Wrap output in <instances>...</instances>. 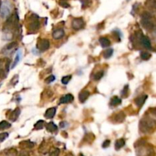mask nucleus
<instances>
[{
	"mask_svg": "<svg viewBox=\"0 0 156 156\" xmlns=\"http://www.w3.org/2000/svg\"><path fill=\"white\" fill-rule=\"evenodd\" d=\"M4 153L6 156H17L18 155V151L14 148L6 149L4 151Z\"/></svg>",
	"mask_w": 156,
	"mask_h": 156,
	"instance_id": "nucleus-20",
	"label": "nucleus"
},
{
	"mask_svg": "<svg viewBox=\"0 0 156 156\" xmlns=\"http://www.w3.org/2000/svg\"><path fill=\"white\" fill-rule=\"evenodd\" d=\"M56 112V107H50L49 109H47L45 112V114H44V116L47 119H52L53 118V116H55Z\"/></svg>",
	"mask_w": 156,
	"mask_h": 156,
	"instance_id": "nucleus-16",
	"label": "nucleus"
},
{
	"mask_svg": "<svg viewBox=\"0 0 156 156\" xmlns=\"http://www.w3.org/2000/svg\"><path fill=\"white\" fill-rule=\"evenodd\" d=\"M1 6H2V2L0 1V8H1Z\"/></svg>",
	"mask_w": 156,
	"mask_h": 156,
	"instance_id": "nucleus-41",
	"label": "nucleus"
},
{
	"mask_svg": "<svg viewBox=\"0 0 156 156\" xmlns=\"http://www.w3.org/2000/svg\"><path fill=\"white\" fill-rule=\"evenodd\" d=\"M89 96H90V92L87 91V90H83L78 94V99H79L80 102L83 103V102H85L87 100Z\"/></svg>",
	"mask_w": 156,
	"mask_h": 156,
	"instance_id": "nucleus-15",
	"label": "nucleus"
},
{
	"mask_svg": "<svg viewBox=\"0 0 156 156\" xmlns=\"http://www.w3.org/2000/svg\"><path fill=\"white\" fill-rule=\"evenodd\" d=\"M60 4H61V6H63V7L67 8V7H69V4L66 3V2H60Z\"/></svg>",
	"mask_w": 156,
	"mask_h": 156,
	"instance_id": "nucleus-38",
	"label": "nucleus"
},
{
	"mask_svg": "<svg viewBox=\"0 0 156 156\" xmlns=\"http://www.w3.org/2000/svg\"><path fill=\"white\" fill-rule=\"evenodd\" d=\"M50 47V42L47 39H42L39 40L37 45V48L40 51H45L49 49Z\"/></svg>",
	"mask_w": 156,
	"mask_h": 156,
	"instance_id": "nucleus-7",
	"label": "nucleus"
},
{
	"mask_svg": "<svg viewBox=\"0 0 156 156\" xmlns=\"http://www.w3.org/2000/svg\"><path fill=\"white\" fill-rule=\"evenodd\" d=\"M74 100V97L73 94H67L63 95V97H61L60 99V104H68L72 102Z\"/></svg>",
	"mask_w": 156,
	"mask_h": 156,
	"instance_id": "nucleus-13",
	"label": "nucleus"
},
{
	"mask_svg": "<svg viewBox=\"0 0 156 156\" xmlns=\"http://www.w3.org/2000/svg\"><path fill=\"white\" fill-rule=\"evenodd\" d=\"M139 128L142 133H153L156 129V120L149 116H144L140 120Z\"/></svg>",
	"mask_w": 156,
	"mask_h": 156,
	"instance_id": "nucleus-1",
	"label": "nucleus"
},
{
	"mask_svg": "<svg viewBox=\"0 0 156 156\" xmlns=\"http://www.w3.org/2000/svg\"><path fill=\"white\" fill-rule=\"evenodd\" d=\"M21 58H22V51L18 50L16 53V56H15V60H14V63H12L11 66V69H14V68L18 64V63L20 62Z\"/></svg>",
	"mask_w": 156,
	"mask_h": 156,
	"instance_id": "nucleus-18",
	"label": "nucleus"
},
{
	"mask_svg": "<svg viewBox=\"0 0 156 156\" xmlns=\"http://www.w3.org/2000/svg\"><path fill=\"white\" fill-rule=\"evenodd\" d=\"M104 73L103 70L98 71V72H97V73L93 75V78H94V80H95V81H98V80H100L101 78L104 76Z\"/></svg>",
	"mask_w": 156,
	"mask_h": 156,
	"instance_id": "nucleus-27",
	"label": "nucleus"
},
{
	"mask_svg": "<svg viewBox=\"0 0 156 156\" xmlns=\"http://www.w3.org/2000/svg\"><path fill=\"white\" fill-rule=\"evenodd\" d=\"M17 156H30V155L29 153L27 152V151L22 150L20 152H19V154H18Z\"/></svg>",
	"mask_w": 156,
	"mask_h": 156,
	"instance_id": "nucleus-35",
	"label": "nucleus"
},
{
	"mask_svg": "<svg viewBox=\"0 0 156 156\" xmlns=\"http://www.w3.org/2000/svg\"><path fill=\"white\" fill-rule=\"evenodd\" d=\"M124 119H125V114H124V112H120L116 113L114 115H113L112 117H111V120H113L114 123H116V124H119V123H122L124 122Z\"/></svg>",
	"mask_w": 156,
	"mask_h": 156,
	"instance_id": "nucleus-8",
	"label": "nucleus"
},
{
	"mask_svg": "<svg viewBox=\"0 0 156 156\" xmlns=\"http://www.w3.org/2000/svg\"><path fill=\"white\" fill-rule=\"evenodd\" d=\"M12 11V4L9 1L6 0L2 3V6L0 8V16L1 18H7L10 15Z\"/></svg>",
	"mask_w": 156,
	"mask_h": 156,
	"instance_id": "nucleus-4",
	"label": "nucleus"
},
{
	"mask_svg": "<svg viewBox=\"0 0 156 156\" xmlns=\"http://www.w3.org/2000/svg\"><path fill=\"white\" fill-rule=\"evenodd\" d=\"M55 79H56V78H55L54 75H50L45 80V82H47V83H50V82H53Z\"/></svg>",
	"mask_w": 156,
	"mask_h": 156,
	"instance_id": "nucleus-34",
	"label": "nucleus"
},
{
	"mask_svg": "<svg viewBox=\"0 0 156 156\" xmlns=\"http://www.w3.org/2000/svg\"><path fill=\"white\" fill-rule=\"evenodd\" d=\"M72 26L73 29L75 30H81L85 27V22L83 18H75L73 20L72 22Z\"/></svg>",
	"mask_w": 156,
	"mask_h": 156,
	"instance_id": "nucleus-5",
	"label": "nucleus"
},
{
	"mask_svg": "<svg viewBox=\"0 0 156 156\" xmlns=\"http://www.w3.org/2000/svg\"><path fill=\"white\" fill-rule=\"evenodd\" d=\"M72 78V75H66V76H64L63 78H62V83L63 85H67L69 82V81Z\"/></svg>",
	"mask_w": 156,
	"mask_h": 156,
	"instance_id": "nucleus-30",
	"label": "nucleus"
},
{
	"mask_svg": "<svg viewBox=\"0 0 156 156\" xmlns=\"http://www.w3.org/2000/svg\"><path fill=\"white\" fill-rule=\"evenodd\" d=\"M46 128H47V130L50 132V133H54V132H56V131L57 130V129H58V128H57V126H56L54 123H53V122L48 123V124L46 125Z\"/></svg>",
	"mask_w": 156,
	"mask_h": 156,
	"instance_id": "nucleus-17",
	"label": "nucleus"
},
{
	"mask_svg": "<svg viewBox=\"0 0 156 156\" xmlns=\"http://www.w3.org/2000/svg\"><path fill=\"white\" fill-rule=\"evenodd\" d=\"M44 127V120H38L36 124L35 125V129H37V130H39V129H43Z\"/></svg>",
	"mask_w": 156,
	"mask_h": 156,
	"instance_id": "nucleus-28",
	"label": "nucleus"
},
{
	"mask_svg": "<svg viewBox=\"0 0 156 156\" xmlns=\"http://www.w3.org/2000/svg\"><path fill=\"white\" fill-rule=\"evenodd\" d=\"M89 1H90V0H82V5H83V6H87V5H88Z\"/></svg>",
	"mask_w": 156,
	"mask_h": 156,
	"instance_id": "nucleus-37",
	"label": "nucleus"
},
{
	"mask_svg": "<svg viewBox=\"0 0 156 156\" xmlns=\"http://www.w3.org/2000/svg\"><path fill=\"white\" fill-rule=\"evenodd\" d=\"M99 42H100L101 45L102 47H108L111 45V41L107 37H101L99 39Z\"/></svg>",
	"mask_w": 156,
	"mask_h": 156,
	"instance_id": "nucleus-21",
	"label": "nucleus"
},
{
	"mask_svg": "<svg viewBox=\"0 0 156 156\" xmlns=\"http://www.w3.org/2000/svg\"><path fill=\"white\" fill-rule=\"evenodd\" d=\"M125 145V140L124 139H119L115 142V149L116 150H120L121 148H123Z\"/></svg>",
	"mask_w": 156,
	"mask_h": 156,
	"instance_id": "nucleus-22",
	"label": "nucleus"
},
{
	"mask_svg": "<svg viewBox=\"0 0 156 156\" xmlns=\"http://www.w3.org/2000/svg\"><path fill=\"white\" fill-rule=\"evenodd\" d=\"M127 2H129V0H127Z\"/></svg>",
	"mask_w": 156,
	"mask_h": 156,
	"instance_id": "nucleus-42",
	"label": "nucleus"
},
{
	"mask_svg": "<svg viewBox=\"0 0 156 156\" xmlns=\"http://www.w3.org/2000/svg\"><path fill=\"white\" fill-rule=\"evenodd\" d=\"M113 53H114V50L111 49V48H108V49L106 50L103 53V56L105 59H109L110 57H111Z\"/></svg>",
	"mask_w": 156,
	"mask_h": 156,
	"instance_id": "nucleus-26",
	"label": "nucleus"
},
{
	"mask_svg": "<svg viewBox=\"0 0 156 156\" xmlns=\"http://www.w3.org/2000/svg\"><path fill=\"white\" fill-rule=\"evenodd\" d=\"M121 104V99L118 97L115 96L114 98H111V101H110V104L113 107H115V106H118L119 104Z\"/></svg>",
	"mask_w": 156,
	"mask_h": 156,
	"instance_id": "nucleus-23",
	"label": "nucleus"
},
{
	"mask_svg": "<svg viewBox=\"0 0 156 156\" xmlns=\"http://www.w3.org/2000/svg\"><path fill=\"white\" fill-rule=\"evenodd\" d=\"M139 41H140V44L143 46L145 48L151 49V47H152V44H151V41L148 37L142 35L139 37Z\"/></svg>",
	"mask_w": 156,
	"mask_h": 156,
	"instance_id": "nucleus-9",
	"label": "nucleus"
},
{
	"mask_svg": "<svg viewBox=\"0 0 156 156\" xmlns=\"http://www.w3.org/2000/svg\"><path fill=\"white\" fill-rule=\"evenodd\" d=\"M110 144H111V141H110V140H105V141L103 142V144H102V147H103L104 149H106V148H107L109 146Z\"/></svg>",
	"mask_w": 156,
	"mask_h": 156,
	"instance_id": "nucleus-33",
	"label": "nucleus"
},
{
	"mask_svg": "<svg viewBox=\"0 0 156 156\" xmlns=\"http://www.w3.org/2000/svg\"><path fill=\"white\" fill-rule=\"evenodd\" d=\"M33 19H31V23H29V30L31 31H33V32H35L37 30L39 29V27H40V23L38 22L37 19H38V17L36 15H33Z\"/></svg>",
	"mask_w": 156,
	"mask_h": 156,
	"instance_id": "nucleus-6",
	"label": "nucleus"
},
{
	"mask_svg": "<svg viewBox=\"0 0 156 156\" xmlns=\"http://www.w3.org/2000/svg\"><path fill=\"white\" fill-rule=\"evenodd\" d=\"M65 156H74V155H73L72 153H69V154H67L66 155H65Z\"/></svg>",
	"mask_w": 156,
	"mask_h": 156,
	"instance_id": "nucleus-40",
	"label": "nucleus"
},
{
	"mask_svg": "<svg viewBox=\"0 0 156 156\" xmlns=\"http://www.w3.org/2000/svg\"><path fill=\"white\" fill-rule=\"evenodd\" d=\"M145 6L151 10L156 11V0H146Z\"/></svg>",
	"mask_w": 156,
	"mask_h": 156,
	"instance_id": "nucleus-19",
	"label": "nucleus"
},
{
	"mask_svg": "<svg viewBox=\"0 0 156 156\" xmlns=\"http://www.w3.org/2000/svg\"><path fill=\"white\" fill-rule=\"evenodd\" d=\"M20 114H21V110L19 109L18 107H17V108H15L14 111H12L10 115L9 116V119L10 120H12V121H16L17 119L18 118V116H19V115H20Z\"/></svg>",
	"mask_w": 156,
	"mask_h": 156,
	"instance_id": "nucleus-14",
	"label": "nucleus"
},
{
	"mask_svg": "<svg viewBox=\"0 0 156 156\" xmlns=\"http://www.w3.org/2000/svg\"><path fill=\"white\" fill-rule=\"evenodd\" d=\"M11 124L9 123L6 120H3V121L0 122V130H4V129H9L11 127Z\"/></svg>",
	"mask_w": 156,
	"mask_h": 156,
	"instance_id": "nucleus-24",
	"label": "nucleus"
},
{
	"mask_svg": "<svg viewBox=\"0 0 156 156\" xmlns=\"http://www.w3.org/2000/svg\"><path fill=\"white\" fill-rule=\"evenodd\" d=\"M11 61L9 58L0 59V78H5L9 73Z\"/></svg>",
	"mask_w": 156,
	"mask_h": 156,
	"instance_id": "nucleus-3",
	"label": "nucleus"
},
{
	"mask_svg": "<svg viewBox=\"0 0 156 156\" xmlns=\"http://www.w3.org/2000/svg\"><path fill=\"white\" fill-rule=\"evenodd\" d=\"M151 56H152L151 53L147 52V51H142L140 53V57H141L142 60H149L151 58Z\"/></svg>",
	"mask_w": 156,
	"mask_h": 156,
	"instance_id": "nucleus-25",
	"label": "nucleus"
},
{
	"mask_svg": "<svg viewBox=\"0 0 156 156\" xmlns=\"http://www.w3.org/2000/svg\"><path fill=\"white\" fill-rule=\"evenodd\" d=\"M65 35V32L63 29L61 28H58V29H56L53 31V34H52V36H53V38L55 40H60V39L63 38Z\"/></svg>",
	"mask_w": 156,
	"mask_h": 156,
	"instance_id": "nucleus-11",
	"label": "nucleus"
},
{
	"mask_svg": "<svg viewBox=\"0 0 156 156\" xmlns=\"http://www.w3.org/2000/svg\"><path fill=\"white\" fill-rule=\"evenodd\" d=\"M19 146L23 149H31L35 146V143L30 140H25V141L21 142L19 143Z\"/></svg>",
	"mask_w": 156,
	"mask_h": 156,
	"instance_id": "nucleus-12",
	"label": "nucleus"
},
{
	"mask_svg": "<svg viewBox=\"0 0 156 156\" xmlns=\"http://www.w3.org/2000/svg\"><path fill=\"white\" fill-rule=\"evenodd\" d=\"M8 137H9V133H0V143L5 141Z\"/></svg>",
	"mask_w": 156,
	"mask_h": 156,
	"instance_id": "nucleus-31",
	"label": "nucleus"
},
{
	"mask_svg": "<svg viewBox=\"0 0 156 156\" xmlns=\"http://www.w3.org/2000/svg\"><path fill=\"white\" fill-rule=\"evenodd\" d=\"M18 45V44H17L16 42H12L11 44H8L7 46L6 47V50H12L14 49L16 46Z\"/></svg>",
	"mask_w": 156,
	"mask_h": 156,
	"instance_id": "nucleus-29",
	"label": "nucleus"
},
{
	"mask_svg": "<svg viewBox=\"0 0 156 156\" xmlns=\"http://www.w3.org/2000/svg\"><path fill=\"white\" fill-rule=\"evenodd\" d=\"M149 111L151 114L156 117V107H151V108H149Z\"/></svg>",
	"mask_w": 156,
	"mask_h": 156,
	"instance_id": "nucleus-36",
	"label": "nucleus"
},
{
	"mask_svg": "<svg viewBox=\"0 0 156 156\" xmlns=\"http://www.w3.org/2000/svg\"><path fill=\"white\" fill-rule=\"evenodd\" d=\"M65 122H62V123H60V127H61V128H63V127H65Z\"/></svg>",
	"mask_w": 156,
	"mask_h": 156,
	"instance_id": "nucleus-39",
	"label": "nucleus"
},
{
	"mask_svg": "<svg viewBox=\"0 0 156 156\" xmlns=\"http://www.w3.org/2000/svg\"><path fill=\"white\" fill-rule=\"evenodd\" d=\"M141 24L146 30H153L155 28V24L152 20V16L149 12H144L142 15Z\"/></svg>",
	"mask_w": 156,
	"mask_h": 156,
	"instance_id": "nucleus-2",
	"label": "nucleus"
},
{
	"mask_svg": "<svg viewBox=\"0 0 156 156\" xmlns=\"http://www.w3.org/2000/svg\"><path fill=\"white\" fill-rule=\"evenodd\" d=\"M148 98V96L146 94H143V95H140V96L137 97L134 100L135 104H136V106L139 107H141L143 106V104H145V101Z\"/></svg>",
	"mask_w": 156,
	"mask_h": 156,
	"instance_id": "nucleus-10",
	"label": "nucleus"
},
{
	"mask_svg": "<svg viewBox=\"0 0 156 156\" xmlns=\"http://www.w3.org/2000/svg\"><path fill=\"white\" fill-rule=\"evenodd\" d=\"M59 154H60V149L55 148L50 152V156H59Z\"/></svg>",
	"mask_w": 156,
	"mask_h": 156,
	"instance_id": "nucleus-32",
	"label": "nucleus"
}]
</instances>
